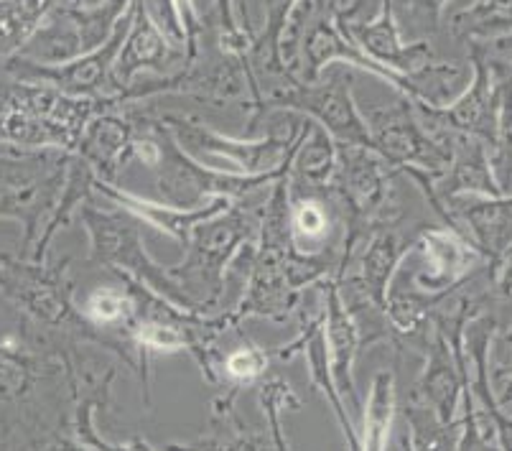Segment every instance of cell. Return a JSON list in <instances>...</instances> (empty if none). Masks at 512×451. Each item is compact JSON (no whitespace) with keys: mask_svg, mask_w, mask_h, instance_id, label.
<instances>
[{"mask_svg":"<svg viewBox=\"0 0 512 451\" xmlns=\"http://www.w3.org/2000/svg\"><path fill=\"white\" fill-rule=\"evenodd\" d=\"M0 296L18 311V339L41 352L62 355L72 342H92L107 350V342L85 322L74 304L72 258H21L0 250ZM110 352V350H107Z\"/></svg>","mask_w":512,"mask_h":451,"instance_id":"1","label":"cell"},{"mask_svg":"<svg viewBox=\"0 0 512 451\" xmlns=\"http://www.w3.org/2000/svg\"><path fill=\"white\" fill-rule=\"evenodd\" d=\"M130 105H136L138 118H141V130L130 146V161L136 158L156 174V189L161 194V202L171 204V207H197V204L207 202L209 197H225L230 202L253 197V194L265 192L278 179H283L291 169L293 156H296L293 153L281 169L260 176L207 169L181 151L161 115L143 110L138 102H130Z\"/></svg>","mask_w":512,"mask_h":451,"instance_id":"2","label":"cell"},{"mask_svg":"<svg viewBox=\"0 0 512 451\" xmlns=\"http://www.w3.org/2000/svg\"><path fill=\"white\" fill-rule=\"evenodd\" d=\"M271 189L237 199L222 215L194 227L192 240L184 250V260L169 268L171 281L197 314H217L232 309L225 304L227 276L242 250L258 240L263 204Z\"/></svg>","mask_w":512,"mask_h":451,"instance_id":"3","label":"cell"},{"mask_svg":"<svg viewBox=\"0 0 512 451\" xmlns=\"http://www.w3.org/2000/svg\"><path fill=\"white\" fill-rule=\"evenodd\" d=\"M281 118L283 123H278V113L265 115V120L271 123L268 136H260L253 141V138L227 136V133L202 123L199 118H192V115H161V120L171 130V136L176 138L186 156H192L207 169L245 176L271 174V171L281 169L288 158L299 151L301 141L314 123L306 115L286 113V110H281Z\"/></svg>","mask_w":512,"mask_h":451,"instance_id":"4","label":"cell"},{"mask_svg":"<svg viewBox=\"0 0 512 451\" xmlns=\"http://www.w3.org/2000/svg\"><path fill=\"white\" fill-rule=\"evenodd\" d=\"M74 153L57 148H16L0 143V220L23 227L21 258H31L49 232Z\"/></svg>","mask_w":512,"mask_h":451,"instance_id":"5","label":"cell"},{"mask_svg":"<svg viewBox=\"0 0 512 451\" xmlns=\"http://www.w3.org/2000/svg\"><path fill=\"white\" fill-rule=\"evenodd\" d=\"M77 220L85 225V232L90 235V255L85 260L87 268H105L113 276L123 273V276L136 278L138 283L151 288L153 294H158L169 304L197 314L184 299L179 286L171 281L169 268L158 265L148 255L146 245H143L146 225L136 215H130L105 199L102 204H97L92 197L77 209Z\"/></svg>","mask_w":512,"mask_h":451,"instance_id":"6","label":"cell"},{"mask_svg":"<svg viewBox=\"0 0 512 451\" xmlns=\"http://www.w3.org/2000/svg\"><path fill=\"white\" fill-rule=\"evenodd\" d=\"M276 110L306 115L319 128L327 130L334 143L370 146V133L362 120L360 105L352 95V69L347 64H332L314 82L293 79L288 85L268 92L260 100L258 113L248 123V133H253L260 120Z\"/></svg>","mask_w":512,"mask_h":451,"instance_id":"7","label":"cell"},{"mask_svg":"<svg viewBox=\"0 0 512 451\" xmlns=\"http://www.w3.org/2000/svg\"><path fill=\"white\" fill-rule=\"evenodd\" d=\"M360 113L370 133V146L398 174L421 171L428 179H439L449 169V148L423 128L408 97L400 95L390 105H367Z\"/></svg>","mask_w":512,"mask_h":451,"instance_id":"8","label":"cell"},{"mask_svg":"<svg viewBox=\"0 0 512 451\" xmlns=\"http://www.w3.org/2000/svg\"><path fill=\"white\" fill-rule=\"evenodd\" d=\"M133 0H105L97 8H77L59 3L49 13L39 34L23 46L18 57L39 64H64L100 49L115 34Z\"/></svg>","mask_w":512,"mask_h":451,"instance_id":"9","label":"cell"},{"mask_svg":"<svg viewBox=\"0 0 512 451\" xmlns=\"http://www.w3.org/2000/svg\"><path fill=\"white\" fill-rule=\"evenodd\" d=\"M186 59V46L176 44L166 36L148 11L146 3H133V21H130L128 36L123 41L118 59H115V82L120 87V95L128 90L141 72H151L156 77H169L176 69H181ZM120 102V97H118Z\"/></svg>","mask_w":512,"mask_h":451,"instance_id":"10","label":"cell"},{"mask_svg":"<svg viewBox=\"0 0 512 451\" xmlns=\"http://www.w3.org/2000/svg\"><path fill=\"white\" fill-rule=\"evenodd\" d=\"M141 130L136 105L110 100L87 123L77 156L87 161L95 176L107 184H118L120 169L130 164V146Z\"/></svg>","mask_w":512,"mask_h":451,"instance_id":"11","label":"cell"},{"mask_svg":"<svg viewBox=\"0 0 512 451\" xmlns=\"http://www.w3.org/2000/svg\"><path fill=\"white\" fill-rule=\"evenodd\" d=\"M339 29L347 34L349 41H355L372 62L383 64L385 69H393L398 74H416L426 64L434 62V49L428 41H406L400 34V26L395 21L393 0H380L375 16L362 23H342L337 18Z\"/></svg>","mask_w":512,"mask_h":451,"instance_id":"12","label":"cell"},{"mask_svg":"<svg viewBox=\"0 0 512 451\" xmlns=\"http://www.w3.org/2000/svg\"><path fill=\"white\" fill-rule=\"evenodd\" d=\"M321 301H324V342H327L329 373L342 401L347 398L349 411L362 413V398L355 385V362L362 352V334L355 316L349 314L339 296L337 278H324L316 283Z\"/></svg>","mask_w":512,"mask_h":451,"instance_id":"13","label":"cell"},{"mask_svg":"<svg viewBox=\"0 0 512 451\" xmlns=\"http://www.w3.org/2000/svg\"><path fill=\"white\" fill-rule=\"evenodd\" d=\"M92 192H95V197L125 209L130 215H136L143 225H151L156 227L158 232L169 235L171 240H176L184 250L186 245H189V240H192L194 227L212 220V217L222 215V212L232 204L230 199L225 197H209L207 202L197 204V207H171V204L153 202V199L141 197V194L128 192V189L118 187V184H107V181H100L97 176L95 184H92Z\"/></svg>","mask_w":512,"mask_h":451,"instance_id":"14","label":"cell"},{"mask_svg":"<svg viewBox=\"0 0 512 451\" xmlns=\"http://www.w3.org/2000/svg\"><path fill=\"white\" fill-rule=\"evenodd\" d=\"M164 451H278L271 431H258L237 413V395L214 393L209 431L189 444H169Z\"/></svg>","mask_w":512,"mask_h":451,"instance_id":"15","label":"cell"},{"mask_svg":"<svg viewBox=\"0 0 512 451\" xmlns=\"http://www.w3.org/2000/svg\"><path fill=\"white\" fill-rule=\"evenodd\" d=\"M395 413H398V388L395 367H383L372 378L370 393L362 406L360 451H388L393 444Z\"/></svg>","mask_w":512,"mask_h":451,"instance_id":"16","label":"cell"},{"mask_svg":"<svg viewBox=\"0 0 512 451\" xmlns=\"http://www.w3.org/2000/svg\"><path fill=\"white\" fill-rule=\"evenodd\" d=\"M54 6L57 0H0V67L39 34Z\"/></svg>","mask_w":512,"mask_h":451,"instance_id":"17","label":"cell"},{"mask_svg":"<svg viewBox=\"0 0 512 451\" xmlns=\"http://www.w3.org/2000/svg\"><path fill=\"white\" fill-rule=\"evenodd\" d=\"M273 355L260 344L245 339V344L232 347L220 360V385L214 393H230L240 398V393L250 385H258L271 370Z\"/></svg>","mask_w":512,"mask_h":451,"instance_id":"18","label":"cell"},{"mask_svg":"<svg viewBox=\"0 0 512 451\" xmlns=\"http://www.w3.org/2000/svg\"><path fill=\"white\" fill-rule=\"evenodd\" d=\"M400 411H403V421H406L408 451H456L459 436H462V418L446 426L413 398H406Z\"/></svg>","mask_w":512,"mask_h":451,"instance_id":"19","label":"cell"},{"mask_svg":"<svg viewBox=\"0 0 512 451\" xmlns=\"http://www.w3.org/2000/svg\"><path fill=\"white\" fill-rule=\"evenodd\" d=\"M258 403L265 413V423H268V431H271L273 441H276L278 451H291L288 446V436L283 431V416L286 411H296L301 408V398L296 395V390L281 378V375H265L258 383Z\"/></svg>","mask_w":512,"mask_h":451,"instance_id":"20","label":"cell"},{"mask_svg":"<svg viewBox=\"0 0 512 451\" xmlns=\"http://www.w3.org/2000/svg\"><path fill=\"white\" fill-rule=\"evenodd\" d=\"M449 0H393L395 21L406 41H428L441 26V16Z\"/></svg>","mask_w":512,"mask_h":451,"instance_id":"21","label":"cell"},{"mask_svg":"<svg viewBox=\"0 0 512 451\" xmlns=\"http://www.w3.org/2000/svg\"><path fill=\"white\" fill-rule=\"evenodd\" d=\"M380 8V0H347L342 8H337V18L342 23H362L370 21Z\"/></svg>","mask_w":512,"mask_h":451,"instance_id":"22","label":"cell"}]
</instances>
